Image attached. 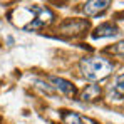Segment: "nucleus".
Listing matches in <instances>:
<instances>
[{
    "instance_id": "nucleus-1",
    "label": "nucleus",
    "mask_w": 124,
    "mask_h": 124,
    "mask_svg": "<svg viewBox=\"0 0 124 124\" xmlns=\"http://www.w3.org/2000/svg\"><path fill=\"white\" fill-rule=\"evenodd\" d=\"M10 22L25 30H37L54 20V14L50 8L42 5H27L15 8L10 15Z\"/></svg>"
},
{
    "instance_id": "nucleus-2",
    "label": "nucleus",
    "mask_w": 124,
    "mask_h": 124,
    "mask_svg": "<svg viewBox=\"0 0 124 124\" xmlns=\"http://www.w3.org/2000/svg\"><path fill=\"white\" fill-rule=\"evenodd\" d=\"M81 72L82 76L87 79V81H102L106 79L111 72H112V64L104 59V57H99V55H92V57H84L81 64Z\"/></svg>"
},
{
    "instance_id": "nucleus-3",
    "label": "nucleus",
    "mask_w": 124,
    "mask_h": 124,
    "mask_svg": "<svg viewBox=\"0 0 124 124\" xmlns=\"http://www.w3.org/2000/svg\"><path fill=\"white\" fill-rule=\"evenodd\" d=\"M49 81H50V84H52V89L59 91V94H62V96H67V97H74V96L77 94V91H76L74 84L69 82V81H65V79H62V77H55V76H50V77H49Z\"/></svg>"
},
{
    "instance_id": "nucleus-4",
    "label": "nucleus",
    "mask_w": 124,
    "mask_h": 124,
    "mask_svg": "<svg viewBox=\"0 0 124 124\" xmlns=\"http://www.w3.org/2000/svg\"><path fill=\"white\" fill-rule=\"evenodd\" d=\"M111 0H87L82 7V12L87 17H96L101 15L104 10H107Z\"/></svg>"
},
{
    "instance_id": "nucleus-5",
    "label": "nucleus",
    "mask_w": 124,
    "mask_h": 124,
    "mask_svg": "<svg viewBox=\"0 0 124 124\" xmlns=\"http://www.w3.org/2000/svg\"><path fill=\"white\" fill-rule=\"evenodd\" d=\"M117 35V27L114 23H101L94 32L92 37L94 39H102V37H114Z\"/></svg>"
},
{
    "instance_id": "nucleus-6",
    "label": "nucleus",
    "mask_w": 124,
    "mask_h": 124,
    "mask_svg": "<svg viewBox=\"0 0 124 124\" xmlns=\"http://www.w3.org/2000/svg\"><path fill=\"white\" fill-rule=\"evenodd\" d=\"M62 121L64 124H96V121L85 117L82 114H77V112H64Z\"/></svg>"
},
{
    "instance_id": "nucleus-7",
    "label": "nucleus",
    "mask_w": 124,
    "mask_h": 124,
    "mask_svg": "<svg viewBox=\"0 0 124 124\" xmlns=\"http://www.w3.org/2000/svg\"><path fill=\"white\" fill-rule=\"evenodd\" d=\"M99 96H101V87L96 85V84H91V85H85V89L82 91L81 101L82 102H91V101H96Z\"/></svg>"
},
{
    "instance_id": "nucleus-8",
    "label": "nucleus",
    "mask_w": 124,
    "mask_h": 124,
    "mask_svg": "<svg viewBox=\"0 0 124 124\" xmlns=\"http://www.w3.org/2000/svg\"><path fill=\"white\" fill-rule=\"evenodd\" d=\"M111 94L117 99H124V72L119 74L111 85Z\"/></svg>"
},
{
    "instance_id": "nucleus-9",
    "label": "nucleus",
    "mask_w": 124,
    "mask_h": 124,
    "mask_svg": "<svg viewBox=\"0 0 124 124\" xmlns=\"http://www.w3.org/2000/svg\"><path fill=\"white\" fill-rule=\"evenodd\" d=\"M111 52H114V54H119V55H124V40L119 42V44H116L112 49H111Z\"/></svg>"
}]
</instances>
